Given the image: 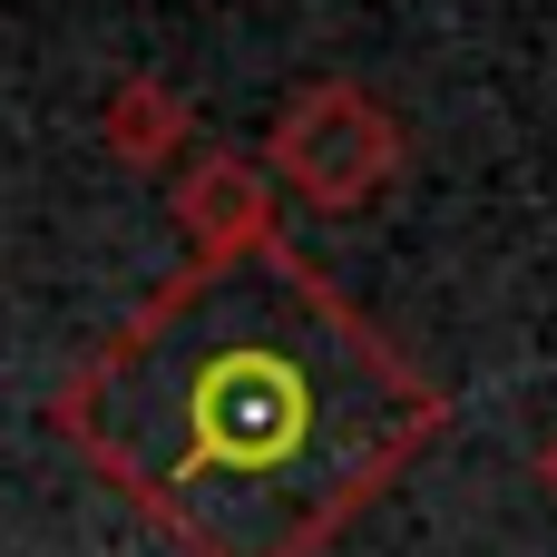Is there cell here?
<instances>
[{
    "label": "cell",
    "instance_id": "1",
    "mask_svg": "<svg viewBox=\"0 0 557 557\" xmlns=\"http://www.w3.org/2000/svg\"><path fill=\"white\" fill-rule=\"evenodd\" d=\"M441 421V382L284 235L166 274L49 392V431L176 557H323Z\"/></svg>",
    "mask_w": 557,
    "mask_h": 557
},
{
    "label": "cell",
    "instance_id": "2",
    "mask_svg": "<svg viewBox=\"0 0 557 557\" xmlns=\"http://www.w3.org/2000/svg\"><path fill=\"white\" fill-rule=\"evenodd\" d=\"M401 117L372 98V88H352V78H313L284 117H274V147H264V176L274 186H294L304 206H323V215H362L392 176H401Z\"/></svg>",
    "mask_w": 557,
    "mask_h": 557
},
{
    "label": "cell",
    "instance_id": "3",
    "mask_svg": "<svg viewBox=\"0 0 557 557\" xmlns=\"http://www.w3.org/2000/svg\"><path fill=\"white\" fill-rule=\"evenodd\" d=\"M166 215H176V235L196 245V264L255 255V245H274V176H264V157H245V147H196V157H176Z\"/></svg>",
    "mask_w": 557,
    "mask_h": 557
},
{
    "label": "cell",
    "instance_id": "4",
    "mask_svg": "<svg viewBox=\"0 0 557 557\" xmlns=\"http://www.w3.org/2000/svg\"><path fill=\"white\" fill-rule=\"evenodd\" d=\"M98 137H108V157L117 166H176L186 147H196V108L176 98V78H117L108 98H98Z\"/></svg>",
    "mask_w": 557,
    "mask_h": 557
},
{
    "label": "cell",
    "instance_id": "5",
    "mask_svg": "<svg viewBox=\"0 0 557 557\" xmlns=\"http://www.w3.org/2000/svg\"><path fill=\"white\" fill-rule=\"evenodd\" d=\"M539 490H548V499H557V431H548V441H539Z\"/></svg>",
    "mask_w": 557,
    "mask_h": 557
}]
</instances>
